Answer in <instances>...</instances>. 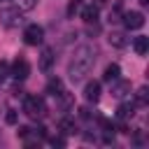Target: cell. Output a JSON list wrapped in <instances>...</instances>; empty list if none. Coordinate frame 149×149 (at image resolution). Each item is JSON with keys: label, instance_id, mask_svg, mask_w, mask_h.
<instances>
[{"label": "cell", "instance_id": "obj_1", "mask_svg": "<svg viewBox=\"0 0 149 149\" xmlns=\"http://www.w3.org/2000/svg\"><path fill=\"white\" fill-rule=\"evenodd\" d=\"M95 56H98V51H95L93 44H81V47H77L74 54H72V58H70V63H68V77H70V81H74V84L81 81V79L93 70Z\"/></svg>", "mask_w": 149, "mask_h": 149}, {"label": "cell", "instance_id": "obj_2", "mask_svg": "<svg viewBox=\"0 0 149 149\" xmlns=\"http://www.w3.org/2000/svg\"><path fill=\"white\" fill-rule=\"evenodd\" d=\"M16 135H19V140H21L26 147H37V144L47 137V128H44V126H37V128H33V126H21V128L16 130Z\"/></svg>", "mask_w": 149, "mask_h": 149}, {"label": "cell", "instance_id": "obj_3", "mask_svg": "<svg viewBox=\"0 0 149 149\" xmlns=\"http://www.w3.org/2000/svg\"><path fill=\"white\" fill-rule=\"evenodd\" d=\"M23 114L30 116V119H42V116L47 114L44 100L37 98V95H26V98H23Z\"/></svg>", "mask_w": 149, "mask_h": 149}, {"label": "cell", "instance_id": "obj_4", "mask_svg": "<svg viewBox=\"0 0 149 149\" xmlns=\"http://www.w3.org/2000/svg\"><path fill=\"white\" fill-rule=\"evenodd\" d=\"M21 21H23V16H21V9L19 7H2L0 9V26L16 28Z\"/></svg>", "mask_w": 149, "mask_h": 149}, {"label": "cell", "instance_id": "obj_5", "mask_svg": "<svg viewBox=\"0 0 149 149\" xmlns=\"http://www.w3.org/2000/svg\"><path fill=\"white\" fill-rule=\"evenodd\" d=\"M42 40H44V28L37 23H28L23 30V42L30 47H37V44H42Z\"/></svg>", "mask_w": 149, "mask_h": 149}, {"label": "cell", "instance_id": "obj_6", "mask_svg": "<svg viewBox=\"0 0 149 149\" xmlns=\"http://www.w3.org/2000/svg\"><path fill=\"white\" fill-rule=\"evenodd\" d=\"M121 21H123V26L128 30H137V28L144 26V14L142 12H123Z\"/></svg>", "mask_w": 149, "mask_h": 149}, {"label": "cell", "instance_id": "obj_7", "mask_svg": "<svg viewBox=\"0 0 149 149\" xmlns=\"http://www.w3.org/2000/svg\"><path fill=\"white\" fill-rule=\"evenodd\" d=\"M9 74H12L14 79L23 81V79L30 74V65H28V61H26V58H16V61L12 63V70H9Z\"/></svg>", "mask_w": 149, "mask_h": 149}, {"label": "cell", "instance_id": "obj_8", "mask_svg": "<svg viewBox=\"0 0 149 149\" xmlns=\"http://www.w3.org/2000/svg\"><path fill=\"white\" fill-rule=\"evenodd\" d=\"M109 93H112L114 98H119V100H121V98H126V95L130 93V81H128V79H121V77H119V79H114V81H112V91H109Z\"/></svg>", "mask_w": 149, "mask_h": 149}, {"label": "cell", "instance_id": "obj_9", "mask_svg": "<svg viewBox=\"0 0 149 149\" xmlns=\"http://www.w3.org/2000/svg\"><path fill=\"white\" fill-rule=\"evenodd\" d=\"M84 98L88 100V102H98L100 100V81H88L86 86H84Z\"/></svg>", "mask_w": 149, "mask_h": 149}, {"label": "cell", "instance_id": "obj_10", "mask_svg": "<svg viewBox=\"0 0 149 149\" xmlns=\"http://www.w3.org/2000/svg\"><path fill=\"white\" fill-rule=\"evenodd\" d=\"M54 49L51 47H44L42 49V56H40V70H44V72H49L51 70V65H54Z\"/></svg>", "mask_w": 149, "mask_h": 149}, {"label": "cell", "instance_id": "obj_11", "mask_svg": "<svg viewBox=\"0 0 149 149\" xmlns=\"http://www.w3.org/2000/svg\"><path fill=\"white\" fill-rule=\"evenodd\" d=\"M116 116H119L121 121L133 119V116H135V102H121L119 109H116Z\"/></svg>", "mask_w": 149, "mask_h": 149}, {"label": "cell", "instance_id": "obj_12", "mask_svg": "<svg viewBox=\"0 0 149 149\" xmlns=\"http://www.w3.org/2000/svg\"><path fill=\"white\" fill-rule=\"evenodd\" d=\"M133 49H135V54H137V56H144V54L149 51V37L137 35V37L133 40Z\"/></svg>", "mask_w": 149, "mask_h": 149}, {"label": "cell", "instance_id": "obj_13", "mask_svg": "<svg viewBox=\"0 0 149 149\" xmlns=\"http://www.w3.org/2000/svg\"><path fill=\"white\" fill-rule=\"evenodd\" d=\"M121 77V68L116 65V63H109L107 68H105V74H102V81H107V84H112L114 79H119Z\"/></svg>", "mask_w": 149, "mask_h": 149}, {"label": "cell", "instance_id": "obj_14", "mask_svg": "<svg viewBox=\"0 0 149 149\" xmlns=\"http://www.w3.org/2000/svg\"><path fill=\"white\" fill-rule=\"evenodd\" d=\"M65 88H63V81L58 79V77H51L49 81H47V93L51 95V98H56V95H61Z\"/></svg>", "mask_w": 149, "mask_h": 149}, {"label": "cell", "instance_id": "obj_15", "mask_svg": "<svg viewBox=\"0 0 149 149\" xmlns=\"http://www.w3.org/2000/svg\"><path fill=\"white\" fill-rule=\"evenodd\" d=\"M107 42H109L112 47L121 49V47H126V44H128V37H126V33H119V30H114V33H109Z\"/></svg>", "mask_w": 149, "mask_h": 149}, {"label": "cell", "instance_id": "obj_16", "mask_svg": "<svg viewBox=\"0 0 149 149\" xmlns=\"http://www.w3.org/2000/svg\"><path fill=\"white\" fill-rule=\"evenodd\" d=\"M81 19H84L86 23H95V21H98V7H95V5H86V7L81 9Z\"/></svg>", "mask_w": 149, "mask_h": 149}, {"label": "cell", "instance_id": "obj_17", "mask_svg": "<svg viewBox=\"0 0 149 149\" xmlns=\"http://www.w3.org/2000/svg\"><path fill=\"white\" fill-rule=\"evenodd\" d=\"M58 130H61L63 135H74V133H77V126H74L72 119H61V121H58Z\"/></svg>", "mask_w": 149, "mask_h": 149}, {"label": "cell", "instance_id": "obj_18", "mask_svg": "<svg viewBox=\"0 0 149 149\" xmlns=\"http://www.w3.org/2000/svg\"><path fill=\"white\" fill-rule=\"evenodd\" d=\"M147 102H149V91H147V86H142V88H137V93H135V105L144 107Z\"/></svg>", "mask_w": 149, "mask_h": 149}, {"label": "cell", "instance_id": "obj_19", "mask_svg": "<svg viewBox=\"0 0 149 149\" xmlns=\"http://www.w3.org/2000/svg\"><path fill=\"white\" fill-rule=\"evenodd\" d=\"M37 5V0H14V7H19L21 12H30Z\"/></svg>", "mask_w": 149, "mask_h": 149}, {"label": "cell", "instance_id": "obj_20", "mask_svg": "<svg viewBox=\"0 0 149 149\" xmlns=\"http://www.w3.org/2000/svg\"><path fill=\"white\" fill-rule=\"evenodd\" d=\"M121 16H123L121 7H119V5H114V9L109 12V21H112V23H116V21H121Z\"/></svg>", "mask_w": 149, "mask_h": 149}, {"label": "cell", "instance_id": "obj_21", "mask_svg": "<svg viewBox=\"0 0 149 149\" xmlns=\"http://www.w3.org/2000/svg\"><path fill=\"white\" fill-rule=\"evenodd\" d=\"M7 77H9V65H7L5 61H0V84H2Z\"/></svg>", "mask_w": 149, "mask_h": 149}, {"label": "cell", "instance_id": "obj_22", "mask_svg": "<svg viewBox=\"0 0 149 149\" xmlns=\"http://www.w3.org/2000/svg\"><path fill=\"white\" fill-rule=\"evenodd\" d=\"M79 5H81V0H70V5H68V16H74V12L79 9Z\"/></svg>", "mask_w": 149, "mask_h": 149}, {"label": "cell", "instance_id": "obj_23", "mask_svg": "<svg viewBox=\"0 0 149 149\" xmlns=\"http://www.w3.org/2000/svg\"><path fill=\"white\" fill-rule=\"evenodd\" d=\"M5 119H7V123H16V112H14V109H9Z\"/></svg>", "mask_w": 149, "mask_h": 149}, {"label": "cell", "instance_id": "obj_24", "mask_svg": "<svg viewBox=\"0 0 149 149\" xmlns=\"http://www.w3.org/2000/svg\"><path fill=\"white\" fill-rule=\"evenodd\" d=\"M51 147H65V140L63 137H51Z\"/></svg>", "mask_w": 149, "mask_h": 149}, {"label": "cell", "instance_id": "obj_25", "mask_svg": "<svg viewBox=\"0 0 149 149\" xmlns=\"http://www.w3.org/2000/svg\"><path fill=\"white\" fill-rule=\"evenodd\" d=\"M93 5H95V7H98V9H100V7H102V5H107V0H93Z\"/></svg>", "mask_w": 149, "mask_h": 149}, {"label": "cell", "instance_id": "obj_26", "mask_svg": "<svg viewBox=\"0 0 149 149\" xmlns=\"http://www.w3.org/2000/svg\"><path fill=\"white\" fill-rule=\"evenodd\" d=\"M140 2H142V5H149V0H140Z\"/></svg>", "mask_w": 149, "mask_h": 149}]
</instances>
